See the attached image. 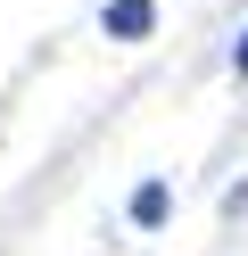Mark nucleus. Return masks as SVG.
<instances>
[{"mask_svg":"<svg viewBox=\"0 0 248 256\" xmlns=\"http://www.w3.org/2000/svg\"><path fill=\"white\" fill-rule=\"evenodd\" d=\"M132 223H165V182H141V190H132Z\"/></svg>","mask_w":248,"mask_h":256,"instance_id":"f03ea898","label":"nucleus"},{"mask_svg":"<svg viewBox=\"0 0 248 256\" xmlns=\"http://www.w3.org/2000/svg\"><path fill=\"white\" fill-rule=\"evenodd\" d=\"M149 25H157V8H149V0H108V34H116V42H141Z\"/></svg>","mask_w":248,"mask_h":256,"instance_id":"f257e3e1","label":"nucleus"},{"mask_svg":"<svg viewBox=\"0 0 248 256\" xmlns=\"http://www.w3.org/2000/svg\"><path fill=\"white\" fill-rule=\"evenodd\" d=\"M231 74H240V83H248V34H240V50H231Z\"/></svg>","mask_w":248,"mask_h":256,"instance_id":"7ed1b4c3","label":"nucleus"}]
</instances>
